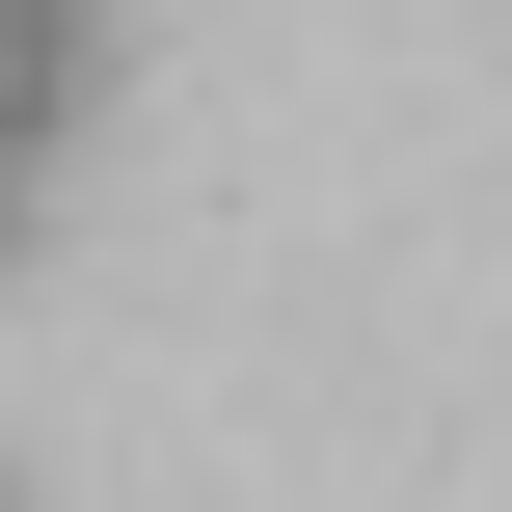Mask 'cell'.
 Returning a JSON list of instances; mask_svg holds the SVG:
<instances>
[{
	"mask_svg": "<svg viewBox=\"0 0 512 512\" xmlns=\"http://www.w3.org/2000/svg\"><path fill=\"white\" fill-rule=\"evenodd\" d=\"M81 54H108V27H54V0H0V135H54V108H81Z\"/></svg>",
	"mask_w": 512,
	"mask_h": 512,
	"instance_id": "cell-1",
	"label": "cell"
},
{
	"mask_svg": "<svg viewBox=\"0 0 512 512\" xmlns=\"http://www.w3.org/2000/svg\"><path fill=\"white\" fill-rule=\"evenodd\" d=\"M27 162H54V135H0V243H27Z\"/></svg>",
	"mask_w": 512,
	"mask_h": 512,
	"instance_id": "cell-2",
	"label": "cell"
},
{
	"mask_svg": "<svg viewBox=\"0 0 512 512\" xmlns=\"http://www.w3.org/2000/svg\"><path fill=\"white\" fill-rule=\"evenodd\" d=\"M54 27H81V0H54Z\"/></svg>",
	"mask_w": 512,
	"mask_h": 512,
	"instance_id": "cell-3",
	"label": "cell"
}]
</instances>
